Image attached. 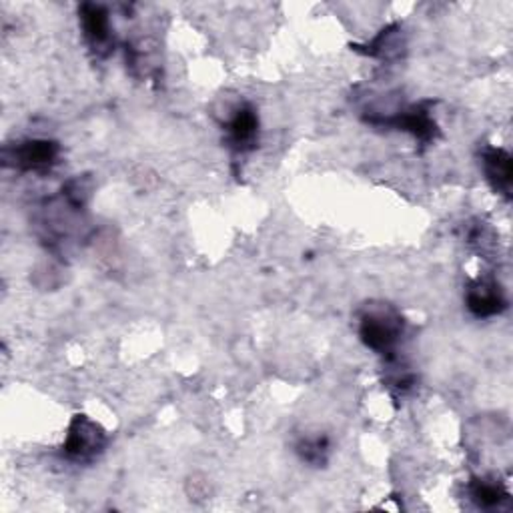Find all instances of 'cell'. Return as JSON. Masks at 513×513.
<instances>
[{
    "instance_id": "obj_1",
    "label": "cell",
    "mask_w": 513,
    "mask_h": 513,
    "mask_svg": "<svg viewBox=\"0 0 513 513\" xmlns=\"http://www.w3.org/2000/svg\"><path fill=\"white\" fill-rule=\"evenodd\" d=\"M403 331V321L395 311L391 309H377L371 313H365L362 319V339L367 347L375 351H389L398 344Z\"/></svg>"
},
{
    "instance_id": "obj_2",
    "label": "cell",
    "mask_w": 513,
    "mask_h": 513,
    "mask_svg": "<svg viewBox=\"0 0 513 513\" xmlns=\"http://www.w3.org/2000/svg\"><path fill=\"white\" fill-rule=\"evenodd\" d=\"M105 447V434L103 429L87 417H75V421L70 423L69 437L65 444V452L70 459H77V462H87V459H93L101 449Z\"/></svg>"
},
{
    "instance_id": "obj_3",
    "label": "cell",
    "mask_w": 513,
    "mask_h": 513,
    "mask_svg": "<svg viewBox=\"0 0 513 513\" xmlns=\"http://www.w3.org/2000/svg\"><path fill=\"white\" fill-rule=\"evenodd\" d=\"M467 307L477 317H493L506 309V299H503L499 285L481 281L467 293Z\"/></svg>"
},
{
    "instance_id": "obj_4",
    "label": "cell",
    "mask_w": 513,
    "mask_h": 513,
    "mask_svg": "<svg viewBox=\"0 0 513 513\" xmlns=\"http://www.w3.org/2000/svg\"><path fill=\"white\" fill-rule=\"evenodd\" d=\"M59 145L52 141H29L16 149V165L29 170H42L57 163Z\"/></svg>"
},
{
    "instance_id": "obj_5",
    "label": "cell",
    "mask_w": 513,
    "mask_h": 513,
    "mask_svg": "<svg viewBox=\"0 0 513 513\" xmlns=\"http://www.w3.org/2000/svg\"><path fill=\"white\" fill-rule=\"evenodd\" d=\"M483 165L485 175H488L490 183L495 191L509 197L511 191V157L503 149H488L483 152Z\"/></svg>"
},
{
    "instance_id": "obj_6",
    "label": "cell",
    "mask_w": 513,
    "mask_h": 513,
    "mask_svg": "<svg viewBox=\"0 0 513 513\" xmlns=\"http://www.w3.org/2000/svg\"><path fill=\"white\" fill-rule=\"evenodd\" d=\"M80 21H83V31L85 37L93 47H105L111 39V23L106 11L98 5H85L83 11H80Z\"/></svg>"
},
{
    "instance_id": "obj_7",
    "label": "cell",
    "mask_w": 513,
    "mask_h": 513,
    "mask_svg": "<svg viewBox=\"0 0 513 513\" xmlns=\"http://www.w3.org/2000/svg\"><path fill=\"white\" fill-rule=\"evenodd\" d=\"M257 131H259V119H257V113L253 109H241L235 119L231 121L229 124V134H231V141L235 142L237 149H249L255 145L257 141Z\"/></svg>"
},
{
    "instance_id": "obj_8",
    "label": "cell",
    "mask_w": 513,
    "mask_h": 513,
    "mask_svg": "<svg viewBox=\"0 0 513 513\" xmlns=\"http://www.w3.org/2000/svg\"><path fill=\"white\" fill-rule=\"evenodd\" d=\"M383 123L393 124V127H398L401 131H409L421 141H429L435 133V123L431 121L427 111H421V109L399 115V116H395V119H387Z\"/></svg>"
},
{
    "instance_id": "obj_9",
    "label": "cell",
    "mask_w": 513,
    "mask_h": 513,
    "mask_svg": "<svg viewBox=\"0 0 513 513\" xmlns=\"http://www.w3.org/2000/svg\"><path fill=\"white\" fill-rule=\"evenodd\" d=\"M472 495H473V499L480 503L481 508H498L509 498L508 491L503 490L499 483L488 481V480L475 481L472 485Z\"/></svg>"
},
{
    "instance_id": "obj_10",
    "label": "cell",
    "mask_w": 513,
    "mask_h": 513,
    "mask_svg": "<svg viewBox=\"0 0 513 513\" xmlns=\"http://www.w3.org/2000/svg\"><path fill=\"white\" fill-rule=\"evenodd\" d=\"M299 452H301L303 459H307V462L319 463V462H323V455H325V452H327V441L325 439L305 441Z\"/></svg>"
}]
</instances>
